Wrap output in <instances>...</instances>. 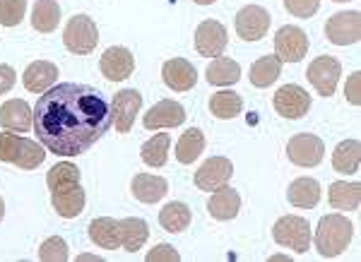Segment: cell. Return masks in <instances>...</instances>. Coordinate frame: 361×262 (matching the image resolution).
Segmentation results:
<instances>
[{"label":"cell","mask_w":361,"mask_h":262,"mask_svg":"<svg viewBox=\"0 0 361 262\" xmlns=\"http://www.w3.org/2000/svg\"><path fill=\"white\" fill-rule=\"evenodd\" d=\"M234 176V164L226 156H209V159L197 168L195 173V185L205 193H212V190L222 188V185L229 183V178Z\"/></svg>","instance_id":"obj_11"},{"label":"cell","mask_w":361,"mask_h":262,"mask_svg":"<svg viewBox=\"0 0 361 262\" xmlns=\"http://www.w3.org/2000/svg\"><path fill=\"white\" fill-rule=\"evenodd\" d=\"M330 205L340 212H354L361 202V185L357 180H337V183L330 185V193H328Z\"/></svg>","instance_id":"obj_22"},{"label":"cell","mask_w":361,"mask_h":262,"mask_svg":"<svg viewBox=\"0 0 361 262\" xmlns=\"http://www.w3.org/2000/svg\"><path fill=\"white\" fill-rule=\"evenodd\" d=\"M270 29V13L260 5H246L236 15V34L243 42H260Z\"/></svg>","instance_id":"obj_10"},{"label":"cell","mask_w":361,"mask_h":262,"mask_svg":"<svg viewBox=\"0 0 361 262\" xmlns=\"http://www.w3.org/2000/svg\"><path fill=\"white\" fill-rule=\"evenodd\" d=\"M90 238L104 250H116L121 246V231L118 221L111 217H99L90 224Z\"/></svg>","instance_id":"obj_26"},{"label":"cell","mask_w":361,"mask_h":262,"mask_svg":"<svg viewBox=\"0 0 361 262\" xmlns=\"http://www.w3.org/2000/svg\"><path fill=\"white\" fill-rule=\"evenodd\" d=\"M209 111H212L214 118H222V120L236 118V116L243 111V99H241V94H236V92L222 89L209 99Z\"/></svg>","instance_id":"obj_31"},{"label":"cell","mask_w":361,"mask_h":262,"mask_svg":"<svg viewBox=\"0 0 361 262\" xmlns=\"http://www.w3.org/2000/svg\"><path fill=\"white\" fill-rule=\"evenodd\" d=\"M63 44L70 54L87 56L97 49L99 44V29L97 22L90 15H73L63 29Z\"/></svg>","instance_id":"obj_4"},{"label":"cell","mask_w":361,"mask_h":262,"mask_svg":"<svg viewBox=\"0 0 361 262\" xmlns=\"http://www.w3.org/2000/svg\"><path fill=\"white\" fill-rule=\"evenodd\" d=\"M130 188H133V195H135L140 202H145V205H154V202H159L161 197L166 195L169 183L161 176H152V173H137V176L133 178Z\"/></svg>","instance_id":"obj_21"},{"label":"cell","mask_w":361,"mask_h":262,"mask_svg":"<svg viewBox=\"0 0 361 262\" xmlns=\"http://www.w3.org/2000/svg\"><path fill=\"white\" fill-rule=\"evenodd\" d=\"M0 125L5 130H20L27 132L29 127L34 125V111L29 108L27 101H20V99H10L0 106Z\"/></svg>","instance_id":"obj_18"},{"label":"cell","mask_w":361,"mask_h":262,"mask_svg":"<svg viewBox=\"0 0 361 262\" xmlns=\"http://www.w3.org/2000/svg\"><path fill=\"white\" fill-rule=\"evenodd\" d=\"M205 149V135L197 127H188L176 144V159L180 164H193Z\"/></svg>","instance_id":"obj_33"},{"label":"cell","mask_w":361,"mask_h":262,"mask_svg":"<svg viewBox=\"0 0 361 262\" xmlns=\"http://www.w3.org/2000/svg\"><path fill=\"white\" fill-rule=\"evenodd\" d=\"M193 3H197V5H212L214 0H193Z\"/></svg>","instance_id":"obj_43"},{"label":"cell","mask_w":361,"mask_h":262,"mask_svg":"<svg viewBox=\"0 0 361 262\" xmlns=\"http://www.w3.org/2000/svg\"><path fill=\"white\" fill-rule=\"evenodd\" d=\"M284 8H287L294 17L308 20V17H313L318 13L320 0H284Z\"/></svg>","instance_id":"obj_38"},{"label":"cell","mask_w":361,"mask_h":262,"mask_svg":"<svg viewBox=\"0 0 361 262\" xmlns=\"http://www.w3.org/2000/svg\"><path fill=\"white\" fill-rule=\"evenodd\" d=\"M178 260H180L178 250H173V246H166V243H161V246H157L154 250L147 253V262H178Z\"/></svg>","instance_id":"obj_39"},{"label":"cell","mask_w":361,"mask_h":262,"mask_svg":"<svg viewBox=\"0 0 361 262\" xmlns=\"http://www.w3.org/2000/svg\"><path fill=\"white\" fill-rule=\"evenodd\" d=\"M335 3H347V0H335Z\"/></svg>","instance_id":"obj_44"},{"label":"cell","mask_w":361,"mask_h":262,"mask_svg":"<svg viewBox=\"0 0 361 262\" xmlns=\"http://www.w3.org/2000/svg\"><path fill=\"white\" fill-rule=\"evenodd\" d=\"M17 82V73L13 66H0V96L8 94Z\"/></svg>","instance_id":"obj_40"},{"label":"cell","mask_w":361,"mask_h":262,"mask_svg":"<svg viewBox=\"0 0 361 262\" xmlns=\"http://www.w3.org/2000/svg\"><path fill=\"white\" fill-rule=\"evenodd\" d=\"M340 75H342V66L340 61L333 56H320L316 61L308 66L306 70V77L308 82L316 87V92L320 96H333L337 89V82H340Z\"/></svg>","instance_id":"obj_6"},{"label":"cell","mask_w":361,"mask_h":262,"mask_svg":"<svg viewBox=\"0 0 361 262\" xmlns=\"http://www.w3.org/2000/svg\"><path fill=\"white\" fill-rule=\"evenodd\" d=\"M207 209L217 221H229V219H234L238 214V209H241V197H238V193L234 188L222 185V188L212 190V197H209V202H207Z\"/></svg>","instance_id":"obj_19"},{"label":"cell","mask_w":361,"mask_h":262,"mask_svg":"<svg viewBox=\"0 0 361 262\" xmlns=\"http://www.w3.org/2000/svg\"><path fill=\"white\" fill-rule=\"evenodd\" d=\"M161 77H164V85L173 92H188L193 89L197 82V70L190 66L183 58H171V61L164 63L161 68Z\"/></svg>","instance_id":"obj_17"},{"label":"cell","mask_w":361,"mask_h":262,"mask_svg":"<svg viewBox=\"0 0 361 262\" xmlns=\"http://www.w3.org/2000/svg\"><path fill=\"white\" fill-rule=\"evenodd\" d=\"M99 68H102V75L106 80L121 82V80H128L133 75V70H135V58H133L130 51L123 49V46H111V49L104 51Z\"/></svg>","instance_id":"obj_14"},{"label":"cell","mask_w":361,"mask_h":262,"mask_svg":"<svg viewBox=\"0 0 361 262\" xmlns=\"http://www.w3.org/2000/svg\"><path fill=\"white\" fill-rule=\"evenodd\" d=\"M70 258L68 255V243L63 241V238H46L42 243V248H39V260L42 262H66Z\"/></svg>","instance_id":"obj_37"},{"label":"cell","mask_w":361,"mask_h":262,"mask_svg":"<svg viewBox=\"0 0 361 262\" xmlns=\"http://www.w3.org/2000/svg\"><path fill=\"white\" fill-rule=\"evenodd\" d=\"M311 108V96L304 87L299 85H284L277 89L275 94V111L282 118H289V120H299L304 118Z\"/></svg>","instance_id":"obj_9"},{"label":"cell","mask_w":361,"mask_h":262,"mask_svg":"<svg viewBox=\"0 0 361 262\" xmlns=\"http://www.w3.org/2000/svg\"><path fill=\"white\" fill-rule=\"evenodd\" d=\"M118 231H121V246H123L128 253H135V250L142 248L149 236L147 221L140 219V217L118 221Z\"/></svg>","instance_id":"obj_25"},{"label":"cell","mask_w":361,"mask_h":262,"mask_svg":"<svg viewBox=\"0 0 361 262\" xmlns=\"http://www.w3.org/2000/svg\"><path fill=\"white\" fill-rule=\"evenodd\" d=\"M169 144H171V135H166V132H161V135H154V137H149L147 142L142 144V149H140V156H142V161L147 166L161 168V166L166 164V159H169Z\"/></svg>","instance_id":"obj_35"},{"label":"cell","mask_w":361,"mask_h":262,"mask_svg":"<svg viewBox=\"0 0 361 262\" xmlns=\"http://www.w3.org/2000/svg\"><path fill=\"white\" fill-rule=\"evenodd\" d=\"M361 161V144L359 139H345L335 147L333 168L337 173H357Z\"/></svg>","instance_id":"obj_29"},{"label":"cell","mask_w":361,"mask_h":262,"mask_svg":"<svg viewBox=\"0 0 361 262\" xmlns=\"http://www.w3.org/2000/svg\"><path fill=\"white\" fill-rule=\"evenodd\" d=\"M287 197L294 207L299 209H313L320 202V183L316 178H296L287 190Z\"/></svg>","instance_id":"obj_23"},{"label":"cell","mask_w":361,"mask_h":262,"mask_svg":"<svg viewBox=\"0 0 361 262\" xmlns=\"http://www.w3.org/2000/svg\"><path fill=\"white\" fill-rule=\"evenodd\" d=\"M44 159V144H39L37 139L20 137L13 135V132H3L0 135V161H8V164H15L25 168V171H32V168L42 166Z\"/></svg>","instance_id":"obj_3"},{"label":"cell","mask_w":361,"mask_h":262,"mask_svg":"<svg viewBox=\"0 0 361 262\" xmlns=\"http://www.w3.org/2000/svg\"><path fill=\"white\" fill-rule=\"evenodd\" d=\"M359 77L361 75L359 73H354L352 77H349V82H347V89H345V94H347V99L349 101L357 106V104L361 101V96H359Z\"/></svg>","instance_id":"obj_41"},{"label":"cell","mask_w":361,"mask_h":262,"mask_svg":"<svg viewBox=\"0 0 361 262\" xmlns=\"http://www.w3.org/2000/svg\"><path fill=\"white\" fill-rule=\"evenodd\" d=\"M142 108V96L135 89H121L114 96L111 111H114V125L118 132H130L133 123H135V116Z\"/></svg>","instance_id":"obj_15"},{"label":"cell","mask_w":361,"mask_h":262,"mask_svg":"<svg viewBox=\"0 0 361 262\" xmlns=\"http://www.w3.org/2000/svg\"><path fill=\"white\" fill-rule=\"evenodd\" d=\"M111 125V104L92 85H56L46 89L34 106V130L51 154H85Z\"/></svg>","instance_id":"obj_1"},{"label":"cell","mask_w":361,"mask_h":262,"mask_svg":"<svg viewBox=\"0 0 361 262\" xmlns=\"http://www.w3.org/2000/svg\"><path fill=\"white\" fill-rule=\"evenodd\" d=\"M308 54V37L301 27L287 25L275 34V56L282 63H299Z\"/></svg>","instance_id":"obj_7"},{"label":"cell","mask_w":361,"mask_h":262,"mask_svg":"<svg viewBox=\"0 0 361 262\" xmlns=\"http://www.w3.org/2000/svg\"><path fill=\"white\" fill-rule=\"evenodd\" d=\"M58 22H61V5H58V0H37L32 13V27L42 34H49L58 27Z\"/></svg>","instance_id":"obj_30"},{"label":"cell","mask_w":361,"mask_h":262,"mask_svg":"<svg viewBox=\"0 0 361 262\" xmlns=\"http://www.w3.org/2000/svg\"><path fill=\"white\" fill-rule=\"evenodd\" d=\"M58 80V66L49 61H37L32 63L27 70H25V77H22V82L29 92H34V94H44L46 89H51V87L56 85Z\"/></svg>","instance_id":"obj_20"},{"label":"cell","mask_w":361,"mask_h":262,"mask_svg":"<svg viewBox=\"0 0 361 262\" xmlns=\"http://www.w3.org/2000/svg\"><path fill=\"white\" fill-rule=\"evenodd\" d=\"M325 34H328L330 44L335 46H352L359 42L361 37V20L359 13L352 10V13H337L328 20L325 25Z\"/></svg>","instance_id":"obj_13"},{"label":"cell","mask_w":361,"mask_h":262,"mask_svg":"<svg viewBox=\"0 0 361 262\" xmlns=\"http://www.w3.org/2000/svg\"><path fill=\"white\" fill-rule=\"evenodd\" d=\"M51 205L63 219H75L82 214L85 209V190L80 185L68 190H58V193H51Z\"/></svg>","instance_id":"obj_24"},{"label":"cell","mask_w":361,"mask_h":262,"mask_svg":"<svg viewBox=\"0 0 361 262\" xmlns=\"http://www.w3.org/2000/svg\"><path fill=\"white\" fill-rule=\"evenodd\" d=\"M229 37H226V29L222 22L217 20H205L195 32V49L200 56L205 58H219L224 54Z\"/></svg>","instance_id":"obj_12"},{"label":"cell","mask_w":361,"mask_h":262,"mask_svg":"<svg viewBox=\"0 0 361 262\" xmlns=\"http://www.w3.org/2000/svg\"><path fill=\"white\" fill-rule=\"evenodd\" d=\"M287 154H289V161H292V164L304 166V168H313L323 161L325 142L318 135L301 132V135H294L292 139H289Z\"/></svg>","instance_id":"obj_8"},{"label":"cell","mask_w":361,"mask_h":262,"mask_svg":"<svg viewBox=\"0 0 361 262\" xmlns=\"http://www.w3.org/2000/svg\"><path fill=\"white\" fill-rule=\"evenodd\" d=\"M241 80V66L231 58H214L207 66V82L214 87H231Z\"/></svg>","instance_id":"obj_27"},{"label":"cell","mask_w":361,"mask_h":262,"mask_svg":"<svg viewBox=\"0 0 361 262\" xmlns=\"http://www.w3.org/2000/svg\"><path fill=\"white\" fill-rule=\"evenodd\" d=\"M27 0H0V25L17 27L25 20Z\"/></svg>","instance_id":"obj_36"},{"label":"cell","mask_w":361,"mask_h":262,"mask_svg":"<svg viewBox=\"0 0 361 262\" xmlns=\"http://www.w3.org/2000/svg\"><path fill=\"white\" fill-rule=\"evenodd\" d=\"M159 224L169 234H180L190 226V209L183 202H169L159 212Z\"/></svg>","instance_id":"obj_34"},{"label":"cell","mask_w":361,"mask_h":262,"mask_svg":"<svg viewBox=\"0 0 361 262\" xmlns=\"http://www.w3.org/2000/svg\"><path fill=\"white\" fill-rule=\"evenodd\" d=\"M354 236L352 221L342 214H328L318 221L316 229V250L323 258H337L349 248Z\"/></svg>","instance_id":"obj_2"},{"label":"cell","mask_w":361,"mask_h":262,"mask_svg":"<svg viewBox=\"0 0 361 262\" xmlns=\"http://www.w3.org/2000/svg\"><path fill=\"white\" fill-rule=\"evenodd\" d=\"M272 236L279 246L294 250V253H306L311 246V224L304 217H296V214H287V217L277 219Z\"/></svg>","instance_id":"obj_5"},{"label":"cell","mask_w":361,"mask_h":262,"mask_svg":"<svg viewBox=\"0 0 361 262\" xmlns=\"http://www.w3.org/2000/svg\"><path fill=\"white\" fill-rule=\"evenodd\" d=\"M185 120V108L180 106L173 99H164V101H157L152 108L145 113L142 125L147 130H159V127H178Z\"/></svg>","instance_id":"obj_16"},{"label":"cell","mask_w":361,"mask_h":262,"mask_svg":"<svg viewBox=\"0 0 361 262\" xmlns=\"http://www.w3.org/2000/svg\"><path fill=\"white\" fill-rule=\"evenodd\" d=\"M279 73H282V61H279L277 56L258 58V61L250 66V85L265 89V87L277 82Z\"/></svg>","instance_id":"obj_28"},{"label":"cell","mask_w":361,"mask_h":262,"mask_svg":"<svg viewBox=\"0 0 361 262\" xmlns=\"http://www.w3.org/2000/svg\"><path fill=\"white\" fill-rule=\"evenodd\" d=\"M46 185H49L51 193H58V190H68L80 185V168L70 161H61L46 173Z\"/></svg>","instance_id":"obj_32"},{"label":"cell","mask_w":361,"mask_h":262,"mask_svg":"<svg viewBox=\"0 0 361 262\" xmlns=\"http://www.w3.org/2000/svg\"><path fill=\"white\" fill-rule=\"evenodd\" d=\"M5 217V202H3V197H0V221H3Z\"/></svg>","instance_id":"obj_42"}]
</instances>
